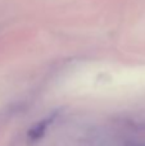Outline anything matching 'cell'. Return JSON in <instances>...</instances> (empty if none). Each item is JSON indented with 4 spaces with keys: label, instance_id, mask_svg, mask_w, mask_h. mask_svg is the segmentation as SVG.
Listing matches in <instances>:
<instances>
[{
    "label": "cell",
    "instance_id": "1",
    "mask_svg": "<svg viewBox=\"0 0 145 146\" xmlns=\"http://www.w3.org/2000/svg\"><path fill=\"white\" fill-rule=\"evenodd\" d=\"M55 117H57V113H54L53 115L37 122L35 126L31 127L30 131H28V139H30L31 141H37V140H40L41 137L45 135V131H46V128H48V126L55 119Z\"/></svg>",
    "mask_w": 145,
    "mask_h": 146
},
{
    "label": "cell",
    "instance_id": "2",
    "mask_svg": "<svg viewBox=\"0 0 145 146\" xmlns=\"http://www.w3.org/2000/svg\"><path fill=\"white\" fill-rule=\"evenodd\" d=\"M125 146H145V142H127Z\"/></svg>",
    "mask_w": 145,
    "mask_h": 146
}]
</instances>
